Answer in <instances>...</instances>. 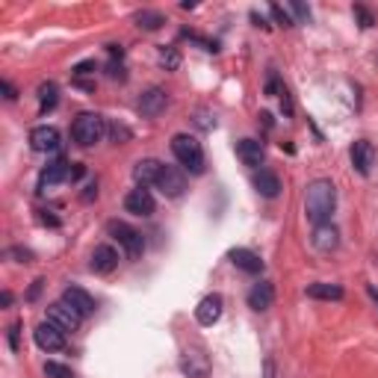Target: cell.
I'll use <instances>...</instances> for the list:
<instances>
[{"mask_svg":"<svg viewBox=\"0 0 378 378\" xmlns=\"http://www.w3.org/2000/svg\"><path fill=\"white\" fill-rule=\"evenodd\" d=\"M334 204H337V189H334L331 181L320 177V181L308 184V192H305V216H308V222L328 225L331 213H334Z\"/></svg>","mask_w":378,"mask_h":378,"instance_id":"cell-1","label":"cell"},{"mask_svg":"<svg viewBox=\"0 0 378 378\" xmlns=\"http://www.w3.org/2000/svg\"><path fill=\"white\" fill-rule=\"evenodd\" d=\"M104 133H107V122H104V115H98V112H83V115H77L74 125H71L74 142L83 145V148L98 145V142L104 139Z\"/></svg>","mask_w":378,"mask_h":378,"instance_id":"cell-2","label":"cell"},{"mask_svg":"<svg viewBox=\"0 0 378 378\" xmlns=\"http://www.w3.org/2000/svg\"><path fill=\"white\" fill-rule=\"evenodd\" d=\"M172 151H174L177 160H181V166H187L192 174H201L204 172V151H201V145H198L192 136L177 133L172 139Z\"/></svg>","mask_w":378,"mask_h":378,"instance_id":"cell-3","label":"cell"},{"mask_svg":"<svg viewBox=\"0 0 378 378\" xmlns=\"http://www.w3.org/2000/svg\"><path fill=\"white\" fill-rule=\"evenodd\" d=\"M110 233L125 246L127 257H133V261H136V257H142L145 240H142V233H139L136 228H130V225H125V222H110Z\"/></svg>","mask_w":378,"mask_h":378,"instance_id":"cell-4","label":"cell"},{"mask_svg":"<svg viewBox=\"0 0 378 378\" xmlns=\"http://www.w3.org/2000/svg\"><path fill=\"white\" fill-rule=\"evenodd\" d=\"M80 320H83V316L77 313V310L65 302V298H63V302H53V305L48 308V322L59 325L63 331H77V328H80Z\"/></svg>","mask_w":378,"mask_h":378,"instance_id":"cell-5","label":"cell"},{"mask_svg":"<svg viewBox=\"0 0 378 378\" xmlns=\"http://www.w3.org/2000/svg\"><path fill=\"white\" fill-rule=\"evenodd\" d=\"M33 337H36V346L45 349V352H59L65 346V331L53 322H42L33 331Z\"/></svg>","mask_w":378,"mask_h":378,"instance_id":"cell-6","label":"cell"},{"mask_svg":"<svg viewBox=\"0 0 378 378\" xmlns=\"http://www.w3.org/2000/svg\"><path fill=\"white\" fill-rule=\"evenodd\" d=\"M181 369L189 378H210V361L201 349H187L181 357Z\"/></svg>","mask_w":378,"mask_h":378,"instance_id":"cell-7","label":"cell"},{"mask_svg":"<svg viewBox=\"0 0 378 378\" xmlns=\"http://www.w3.org/2000/svg\"><path fill=\"white\" fill-rule=\"evenodd\" d=\"M30 148L38 151V154H48V151H56L59 148V130L56 127H33L30 130Z\"/></svg>","mask_w":378,"mask_h":378,"instance_id":"cell-8","label":"cell"},{"mask_svg":"<svg viewBox=\"0 0 378 378\" xmlns=\"http://www.w3.org/2000/svg\"><path fill=\"white\" fill-rule=\"evenodd\" d=\"M154 187H160V192L169 195V198H177V195H184V189H187V177L177 172L174 166H163L160 181H157Z\"/></svg>","mask_w":378,"mask_h":378,"instance_id":"cell-9","label":"cell"},{"mask_svg":"<svg viewBox=\"0 0 378 378\" xmlns=\"http://www.w3.org/2000/svg\"><path fill=\"white\" fill-rule=\"evenodd\" d=\"M352 166L361 174L372 172V166H375V148H372V142H367V139H357V142L352 145Z\"/></svg>","mask_w":378,"mask_h":378,"instance_id":"cell-10","label":"cell"},{"mask_svg":"<svg viewBox=\"0 0 378 378\" xmlns=\"http://www.w3.org/2000/svg\"><path fill=\"white\" fill-rule=\"evenodd\" d=\"M125 210L133 213V216H151V213H154V195H151L145 187L133 189V192L125 198Z\"/></svg>","mask_w":378,"mask_h":378,"instance_id":"cell-11","label":"cell"},{"mask_svg":"<svg viewBox=\"0 0 378 378\" xmlns=\"http://www.w3.org/2000/svg\"><path fill=\"white\" fill-rule=\"evenodd\" d=\"M219 316H222V295H216V293L201 298V305L195 308V320L201 325H216Z\"/></svg>","mask_w":378,"mask_h":378,"instance_id":"cell-12","label":"cell"},{"mask_svg":"<svg viewBox=\"0 0 378 378\" xmlns=\"http://www.w3.org/2000/svg\"><path fill=\"white\" fill-rule=\"evenodd\" d=\"M71 166H74V163H68V160L51 163V166L42 172V177H38V187L48 189V187H56V184H63V181H71Z\"/></svg>","mask_w":378,"mask_h":378,"instance_id":"cell-13","label":"cell"},{"mask_svg":"<svg viewBox=\"0 0 378 378\" xmlns=\"http://www.w3.org/2000/svg\"><path fill=\"white\" fill-rule=\"evenodd\" d=\"M166 104H169V95L163 89H148L142 98H139V112L154 118V115H160L166 110Z\"/></svg>","mask_w":378,"mask_h":378,"instance_id":"cell-14","label":"cell"},{"mask_svg":"<svg viewBox=\"0 0 378 378\" xmlns=\"http://www.w3.org/2000/svg\"><path fill=\"white\" fill-rule=\"evenodd\" d=\"M236 157H240L246 166L257 169L263 163V142H257V139H240V142H236Z\"/></svg>","mask_w":378,"mask_h":378,"instance_id":"cell-15","label":"cell"},{"mask_svg":"<svg viewBox=\"0 0 378 378\" xmlns=\"http://www.w3.org/2000/svg\"><path fill=\"white\" fill-rule=\"evenodd\" d=\"M272 302H275V290H272V284L269 281H261V284H254L251 290H248V308L251 310H269L272 308Z\"/></svg>","mask_w":378,"mask_h":378,"instance_id":"cell-16","label":"cell"},{"mask_svg":"<svg viewBox=\"0 0 378 378\" xmlns=\"http://www.w3.org/2000/svg\"><path fill=\"white\" fill-rule=\"evenodd\" d=\"M160 172H163V163L160 160H139L136 166H133V177H136V184L139 187H148V184H157L160 181Z\"/></svg>","mask_w":378,"mask_h":378,"instance_id":"cell-17","label":"cell"},{"mask_svg":"<svg viewBox=\"0 0 378 378\" xmlns=\"http://www.w3.org/2000/svg\"><path fill=\"white\" fill-rule=\"evenodd\" d=\"M115 266H118V254H115L112 246H98V248L92 251V272L107 275V272H112Z\"/></svg>","mask_w":378,"mask_h":378,"instance_id":"cell-18","label":"cell"},{"mask_svg":"<svg viewBox=\"0 0 378 378\" xmlns=\"http://www.w3.org/2000/svg\"><path fill=\"white\" fill-rule=\"evenodd\" d=\"M310 243H313V248H320V251H334L337 246H340V233H337L334 225H316Z\"/></svg>","mask_w":378,"mask_h":378,"instance_id":"cell-19","label":"cell"},{"mask_svg":"<svg viewBox=\"0 0 378 378\" xmlns=\"http://www.w3.org/2000/svg\"><path fill=\"white\" fill-rule=\"evenodd\" d=\"M63 298L65 302L80 313V316H89V313H95V298L86 293V290H80V287H68L65 293H63Z\"/></svg>","mask_w":378,"mask_h":378,"instance_id":"cell-20","label":"cell"},{"mask_svg":"<svg viewBox=\"0 0 378 378\" xmlns=\"http://www.w3.org/2000/svg\"><path fill=\"white\" fill-rule=\"evenodd\" d=\"M231 263H233L236 269L248 272V275L263 272V261H261V257H257L254 251H248V248H233V251H231Z\"/></svg>","mask_w":378,"mask_h":378,"instance_id":"cell-21","label":"cell"},{"mask_svg":"<svg viewBox=\"0 0 378 378\" xmlns=\"http://www.w3.org/2000/svg\"><path fill=\"white\" fill-rule=\"evenodd\" d=\"M254 189L261 192L263 198H275L278 192H281V181H278V174L269 172V169H261L254 174Z\"/></svg>","mask_w":378,"mask_h":378,"instance_id":"cell-22","label":"cell"},{"mask_svg":"<svg viewBox=\"0 0 378 378\" xmlns=\"http://www.w3.org/2000/svg\"><path fill=\"white\" fill-rule=\"evenodd\" d=\"M308 295H310V298H343V287L325 284V281H316V284L308 287Z\"/></svg>","mask_w":378,"mask_h":378,"instance_id":"cell-23","label":"cell"},{"mask_svg":"<svg viewBox=\"0 0 378 378\" xmlns=\"http://www.w3.org/2000/svg\"><path fill=\"white\" fill-rule=\"evenodd\" d=\"M56 101H59V89H56V83H42V86H38V104H42V112L53 110Z\"/></svg>","mask_w":378,"mask_h":378,"instance_id":"cell-24","label":"cell"},{"mask_svg":"<svg viewBox=\"0 0 378 378\" xmlns=\"http://www.w3.org/2000/svg\"><path fill=\"white\" fill-rule=\"evenodd\" d=\"M136 21H139V27H145V30H157V27H160V24L166 21V18H163L160 12H151V9H142V12H139V15H136Z\"/></svg>","mask_w":378,"mask_h":378,"instance_id":"cell-25","label":"cell"},{"mask_svg":"<svg viewBox=\"0 0 378 378\" xmlns=\"http://www.w3.org/2000/svg\"><path fill=\"white\" fill-rule=\"evenodd\" d=\"M45 375L48 378H74V372L65 364H56V361H48L45 364Z\"/></svg>","mask_w":378,"mask_h":378,"instance_id":"cell-26","label":"cell"},{"mask_svg":"<svg viewBox=\"0 0 378 378\" xmlns=\"http://www.w3.org/2000/svg\"><path fill=\"white\" fill-rule=\"evenodd\" d=\"M160 63L166 68H177V65H181V56H177V51H172V48H163L160 51Z\"/></svg>","mask_w":378,"mask_h":378,"instance_id":"cell-27","label":"cell"},{"mask_svg":"<svg viewBox=\"0 0 378 378\" xmlns=\"http://www.w3.org/2000/svg\"><path fill=\"white\" fill-rule=\"evenodd\" d=\"M269 9H272V18H275V21L281 24V27H293V18H290V15H287L281 6H278V4H272Z\"/></svg>","mask_w":378,"mask_h":378,"instance_id":"cell-28","label":"cell"},{"mask_svg":"<svg viewBox=\"0 0 378 378\" xmlns=\"http://www.w3.org/2000/svg\"><path fill=\"white\" fill-rule=\"evenodd\" d=\"M355 15L361 18V27H372V24H375L372 15H369V9H364V6H355Z\"/></svg>","mask_w":378,"mask_h":378,"instance_id":"cell-29","label":"cell"},{"mask_svg":"<svg viewBox=\"0 0 378 378\" xmlns=\"http://www.w3.org/2000/svg\"><path fill=\"white\" fill-rule=\"evenodd\" d=\"M92 71H95V63H80V65H74V74H77V77L92 74Z\"/></svg>","mask_w":378,"mask_h":378,"instance_id":"cell-30","label":"cell"},{"mask_svg":"<svg viewBox=\"0 0 378 378\" xmlns=\"http://www.w3.org/2000/svg\"><path fill=\"white\" fill-rule=\"evenodd\" d=\"M293 12H295L298 18H302V21H308V18H310V9H308V6H302V4H293Z\"/></svg>","mask_w":378,"mask_h":378,"instance_id":"cell-31","label":"cell"},{"mask_svg":"<svg viewBox=\"0 0 378 378\" xmlns=\"http://www.w3.org/2000/svg\"><path fill=\"white\" fill-rule=\"evenodd\" d=\"M110 77H118V80H125V68H122V63H110Z\"/></svg>","mask_w":378,"mask_h":378,"instance_id":"cell-32","label":"cell"},{"mask_svg":"<svg viewBox=\"0 0 378 378\" xmlns=\"http://www.w3.org/2000/svg\"><path fill=\"white\" fill-rule=\"evenodd\" d=\"M112 136H115V142H118V136L127 139V136H130V130H127V127H112Z\"/></svg>","mask_w":378,"mask_h":378,"instance_id":"cell-33","label":"cell"},{"mask_svg":"<svg viewBox=\"0 0 378 378\" xmlns=\"http://www.w3.org/2000/svg\"><path fill=\"white\" fill-rule=\"evenodd\" d=\"M198 125H201V127H213L216 122H210V115H207V112H201V115H198Z\"/></svg>","mask_w":378,"mask_h":378,"instance_id":"cell-34","label":"cell"},{"mask_svg":"<svg viewBox=\"0 0 378 378\" xmlns=\"http://www.w3.org/2000/svg\"><path fill=\"white\" fill-rule=\"evenodd\" d=\"M98 195V187L92 184V187H86V192H83V201H92V198Z\"/></svg>","mask_w":378,"mask_h":378,"instance_id":"cell-35","label":"cell"},{"mask_svg":"<svg viewBox=\"0 0 378 378\" xmlns=\"http://www.w3.org/2000/svg\"><path fill=\"white\" fill-rule=\"evenodd\" d=\"M9 346H12V349L18 346V325H12V328H9Z\"/></svg>","mask_w":378,"mask_h":378,"instance_id":"cell-36","label":"cell"},{"mask_svg":"<svg viewBox=\"0 0 378 378\" xmlns=\"http://www.w3.org/2000/svg\"><path fill=\"white\" fill-rule=\"evenodd\" d=\"M0 86H4V92H6V98H9V101H15V89H12V83H0Z\"/></svg>","mask_w":378,"mask_h":378,"instance_id":"cell-37","label":"cell"},{"mask_svg":"<svg viewBox=\"0 0 378 378\" xmlns=\"http://www.w3.org/2000/svg\"><path fill=\"white\" fill-rule=\"evenodd\" d=\"M367 290H369V295H372V298H375V302H378V290H375V287H372V284H369V287H367Z\"/></svg>","mask_w":378,"mask_h":378,"instance_id":"cell-38","label":"cell"}]
</instances>
